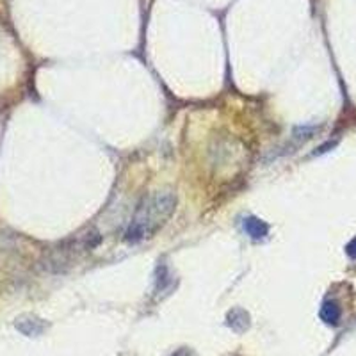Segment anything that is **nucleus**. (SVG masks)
I'll use <instances>...</instances> for the list:
<instances>
[{
    "instance_id": "6",
    "label": "nucleus",
    "mask_w": 356,
    "mask_h": 356,
    "mask_svg": "<svg viewBox=\"0 0 356 356\" xmlns=\"http://www.w3.org/2000/svg\"><path fill=\"white\" fill-rule=\"evenodd\" d=\"M157 280H155V294H157V298H164V296H168L171 292V289L175 287V280L173 276L170 275V269H168L164 264L162 266H159L157 269Z\"/></svg>"
},
{
    "instance_id": "8",
    "label": "nucleus",
    "mask_w": 356,
    "mask_h": 356,
    "mask_svg": "<svg viewBox=\"0 0 356 356\" xmlns=\"http://www.w3.org/2000/svg\"><path fill=\"white\" fill-rule=\"evenodd\" d=\"M346 253H348L351 259H356V237L348 244V246H346Z\"/></svg>"
},
{
    "instance_id": "7",
    "label": "nucleus",
    "mask_w": 356,
    "mask_h": 356,
    "mask_svg": "<svg viewBox=\"0 0 356 356\" xmlns=\"http://www.w3.org/2000/svg\"><path fill=\"white\" fill-rule=\"evenodd\" d=\"M319 316L326 324L337 326V324L340 323V316H342V312H340V307L337 301H324L323 307H321Z\"/></svg>"
},
{
    "instance_id": "4",
    "label": "nucleus",
    "mask_w": 356,
    "mask_h": 356,
    "mask_svg": "<svg viewBox=\"0 0 356 356\" xmlns=\"http://www.w3.org/2000/svg\"><path fill=\"white\" fill-rule=\"evenodd\" d=\"M228 328L235 333H244L250 328V314L244 308H234L227 316Z\"/></svg>"
},
{
    "instance_id": "9",
    "label": "nucleus",
    "mask_w": 356,
    "mask_h": 356,
    "mask_svg": "<svg viewBox=\"0 0 356 356\" xmlns=\"http://www.w3.org/2000/svg\"><path fill=\"white\" fill-rule=\"evenodd\" d=\"M171 356H196V355L193 351H191V349L180 348V349H177V351H175Z\"/></svg>"
},
{
    "instance_id": "1",
    "label": "nucleus",
    "mask_w": 356,
    "mask_h": 356,
    "mask_svg": "<svg viewBox=\"0 0 356 356\" xmlns=\"http://www.w3.org/2000/svg\"><path fill=\"white\" fill-rule=\"evenodd\" d=\"M177 207V195L173 191H157L139 203L129 228L125 232L127 243H141L152 239L173 216Z\"/></svg>"
},
{
    "instance_id": "2",
    "label": "nucleus",
    "mask_w": 356,
    "mask_h": 356,
    "mask_svg": "<svg viewBox=\"0 0 356 356\" xmlns=\"http://www.w3.org/2000/svg\"><path fill=\"white\" fill-rule=\"evenodd\" d=\"M100 237H98L97 232L88 230L86 234L77 235V237H73V239L65 241L63 244H59L57 248L50 250L47 255H44V267L50 269L54 273L65 271L66 267L72 266L75 260L81 259L84 253L93 250L95 246L98 244Z\"/></svg>"
},
{
    "instance_id": "5",
    "label": "nucleus",
    "mask_w": 356,
    "mask_h": 356,
    "mask_svg": "<svg viewBox=\"0 0 356 356\" xmlns=\"http://www.w3.org/2000/svg\"><path fill=\"white\" fill-rule=\"evenodd\" d=\"M243 228H244V232L250 235L251 239H255V241L264 239V237L269 234V225H267V222H264L262 219L255 218V216L244 218Z\"/></svg>"
},
{
    "instance_id": "3",
    "label": "nucleus",
    "mask_w": 356,
    "mask_h": 356,
    "mask_svg": "<svg viewBox=\"0 0 356 356\" xmlns=\"http://www.w3.org/2000/svg\"><path fill=\"white\" fill-rule=\"evenodd\" d=\"M15 328L25 337H40L47 332L49 324L36 316H22L15 321Z\"/></svg>"
}]
</instances>
